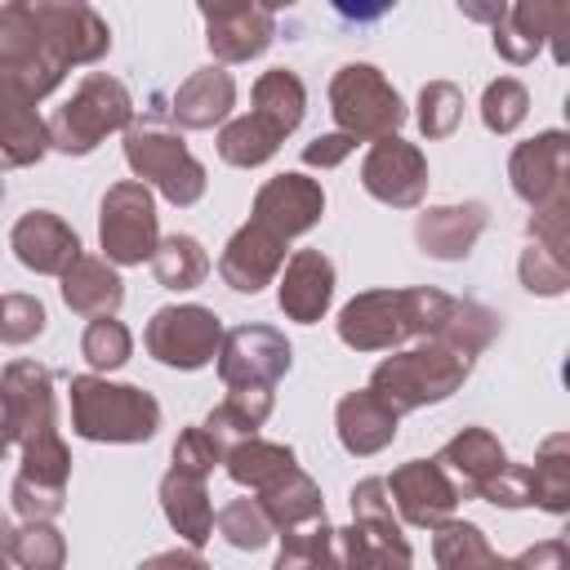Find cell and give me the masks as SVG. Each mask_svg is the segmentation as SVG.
I'll use <instances>...</instances> for the list:
<instances>
[{
  "instance_id": "48",
  "label": "cell",
  "mask_w": 570,
  "mask_h": 570,
  "mask_svg": "<svg viewBox=\"0 0 570 570\" xmlns=\"http://www.w3.org/2000/svg\"><path fill=\"white\" fill-rule=\"evenodd\" d=\"M9 503L22 521H53L62 508H67V490H45V485H31L22 476H13L9 485Z\"/></svg>"
},
{
  "instance_id": "2",
  "label": "cell",
  "mask_w": 570,
  "mask_h": 570,
  "mask_svg": "<svg viewBox=\"0 0 570 570\" xmlns=\"http://www.w3.org/2000/svg\"><path fill=\"white\" fill-rule=\"evenodd\" d=\"M472 365H476V352H468L450 338H419L414 347L392 352L374 365L370 392L392 414H410V410H423V405L454 396L468 383Z\"/></svg>"
},
{
  "instance_id": "52",
  "label": "cell",
  "mask_w": 570,
  "mask_h": 570,
  "mask_svg": "<svg viewBox=\"0 0 570 570\" xmlns=\"http://www.w3.org/2000/svg\"><path fill=\"white\" fill-rule=\"evenodd\" d=\"M134 570H209V561L196 548H169V552H156V557L138 561Z\"/></svg>"
},
{
  "instance_id": "54",
  "label": "cell",
  "mask_w": 570,
  "mask_h": 570,
  "mask_svg": "<svg viewBox=\"0 0 570 570\" xmlns=\"http://www.w3.org/2000/svg\"><path fill=\"white\" fill-rule=\"evenodd\" d=\"M0 570H9V552H0Z\"/></svg>"
},
{
  "instance_id": "49",
  "label": "cell",
  "mask_w": 570,
  "mask_h": 570,
  "mask_svg": "<svg viewBox=\"0 0 570 570\" xmlns=\"http://www.w3.org/2000/svg\"><path fill=\"white\" fill-rule=\"evenodd\" d=\"M566 223H570V196H561V200L534 209L530 223H525V232H530L534 245H543V249H552V254L566 258Z\"/></svg>"
},
{
  "instance_id": "15",
  "label": "cell",
  "mask_w": 570,
  "mask_h": 570,
  "mask_svg": "<svg viewBox=\"0 0 570 570\" xmlns=\"http://www.w3.org/2000/svg\"><path fill=\"white\" fill-rule=\"evenodd\" d=\"M387 485V499L396 503L401 521L414 525V530H436L454 517L459 508V485L454 476L436 463V459H410L401 468H392V476H383Z\"/></svg>"
},
{
  "instance_id": "29",
  "label": "cell",
  "mask_w": 570,
  "mask_h": 570,
  "mask_svg": "<svg viewBox=\"0 0 570 570\" xmlns=\"http://www.w3.org/2000/svg\"><path fill=\"white\" fill-rule=\"evenodd\" d=\"M258 508L267 512L272 530L276 534H289V530H303L312 521L325 517V499H321V485L303 472V468H289L285 476H276L272 485H263L258 494Z\"/></svg>"
},
{
  "instance_id": "42",
  "label": "cell",
  "mask_w": 570,
  "mask_h": 570,
  "mask_svg": "<svg viewBox=\"0 0 570 570\" xmlns=\"http://www.w3.org/2000/svg\"><path fill=\"white\" fill-rule=\"evenodd\" d=\"M18 476L31 481V485H45V490H67V481H71V450H67V441L58 432H49V436L22 445Z\"/></svg>"
},
{
  "instance_id": "33",
  "label": "cell",
  "mask_w": 570,
  "mask_h": 570,
  "mask_svg": "<svg viewBox=\"0 0 570 570\" xmlns=\"http://www.w3.org/2000/svg\"><path fill=\"white\" fill-rule=\"evenodd\" d=\"M289 468H298V454L285 441H263V436H245L236 445L223 450V472L236 485H249L254 494L263 485H272L276 476H285Z\"/></svg>"
},
{
  "instance_id": "51",
  "label": "cell",
  "mask_w": 570,
  "mask_h": 570,
  "mask_svg": "<svg viewBox=\"0 0 570 570\" xmlns=\"http://www.w3.org/2000/svg\"><path fill=\"white\" fill-rule=\"evenodd\" d=\"M512 561H517V570H570V548H566V539H539Z\"/></svg>"
},
{
  "instance_id": "20",
  "label": "cell",
  "mask_w": 570,
  "mask_h": 570,
  "mask_svg": "<svg viewBox=\"0 0 570 570\" xmlns=\"http://www.w3.org/2000/svg\"><path fill=\"white\" fill-rule=\"evenodd\" d=\"M285 245H289V240H281L276 232H267L263 223L249 218L245 227L232 232V240H227L223 254H218V276H223V285L236 289V294H258L263 285H272V281L281 276V267H285Z\"/></svg>"
},
{
  "instance_id": "31",
  "label": "cell",
  "mask_w": 570,
  "mask_h": 570,
  "mask_svg": "<svg viewBox=\"0 0 570 570\" xmlns=\"http://www.w3.org/2000/svg\"><path fill=\"white\" fill-rule=\"evenodd\" d=\"M249 98H254V111H249V116H258V120H263L272 134L289 138V134L303 125V111H307V89H303L298 71H289V67H267V71L254 80Z\"/></svg>"
},
{
  "instance_id": "28",
  "label": "cell",
  "mask_w": 570,
  "mask_h": 570,
  "mask_svg": "<svg viewBox=\"0 0 570 570\" xmlns=\"http://www.w3.org/2000/svg\"><path fill=\"white\" fill-rule=\"evenodd\" d=\"M436 463L459 476L454 485H459V494L468 499V494H476V490L508 463V454H503V445H499V436H494L490 428H463L459 436H450V441L441 445Z\"/></svg>"
},
{
  "instance_id": "47",
  "label": "cell",
  "mask_w": 570,
  "mask_h": 570,
  "mask_svg": "<svg viewBox=\"0 0 570 570\" xmlns=\"http://www.w3.org/2000/svg\"><path fill=\"white\" fill-rule=\"evenodd\" d=\"M472 499H485L494 508H530V463H503Z\"/></svg>"
},
{
  "instance_id": "44",
  "label": "cell",
  "mask_w": 570,
  "mask_h": 570,
  "mask_svg": "<svg viewBox=\"0 0 570 570\" xmlns=\"http://www.w3.org/2000/svg\"><path fill=\"white\" fill-rule=\"evenodd\" d=\"M517 276H521V285L530 294L557 298V294L570 289V258H561V254H552V249H543V245L530 240L521 249V258H517Z\"/></svg>"
},
{
  "instance_id": "55",
  "label": "cell",
  "mask_w": 570,
  "mask_h": 570,
  "mask_svg": "<svg viewBox=\"0 0 570 570\" xmlns=\"http://www.w3.org/2000/svg\"><path fill=\"white\" fill-rule=\"evenodd\" d=\"M0 200H4V178H0Z\"/></svg>"
},
{
  "instance_id": "36",
  "label": "cell",
  "mask_w": 570,
  "mask_h": 570,
  "mask_svg": "<svg viewBox=\"0 0 570 570\" xmlns=\"http://www.w3.org/2000/svg\"><path fill=\"white\" fill-rule=\"evenodd\" d=\"M281 134H272L258 116H236L218 129V156L236 169H254V165H267L276 151H281Z\"/></svg>"
},
{
  "instance_id": "39",
  "label": "cell",
  "mask_w": 570,
  "mask_h": 570,
  "mask_svg": "<svg viewBox=\"0 0 570 570\" xmlns=\"http://www.w3.org/2000/svg\"><path fill=\"white\" fill-rule=\"evenodd\" d=\"M214 525H218V534L232 543V548H240V552H258V548H267L272 543V521H267V512L258 508V499H249V494H240V499H227L218 512H214Z\"/></svg>"
},
{
  "instance_id": "41",
  "label": "cell",
  "mask_w": 570,
  "mask_h": 570,
  "mask_svg": "<svg viewBox=\"0 0 570 570\" xmlns=\"http://www.w3.org/2000/svg\"><path fill=\"white\" fill-rule=\"evenodd\" d=\"M80 356H85L98 374L120 370V365L134 356V334H129V325L116 321V316H94V321L85 325V334H80Z\"/></svg>"
},
{
  "instance_id": "53",
  "label": "cell",
  "mask_w": 570,
  "mask_h": 570,
  "mask_svg": "<svg viewBox=\"0 0 570 570\" xmlns=\"http://www.w3.org/2000/svg\"><path fill=\"white\" fill-rule=\"evenodd\" d=\"M9 445H13V432H9V419H4V405H0V463H4Z\"/></svg>"
},
{
  "instance_id": "24",
  "label": "cell",
  "mask_w": 570,
  "mask_h": 570,
  "mask_svg": "<svg viewBox=\"0 0 570 570\" xmlns=\"http://www.w3.org/2000/svg\"><path fill=\"white\" fill-rule=\"evenodd\" d=\"M232 107H236V80H232V71H223V67H200V71H191V76L174 89V98H169V120H174L178 129H214V125H227Z\"/></svg>"
},
{
  "instance_id": "7",
  "label": "cell",
  "mask_w": 570,
  "mask_h": 570,
  "mask_svg": "<svg viewBox=\"0 0 570 570\" xmlns=\"http://www.w3.org/2000/svg\"><path fill=\"white\" fill-rule=\"evenodd\" d=\"M330 116L352 142H379L405 125V102L374 62H343L330 76Z\"/></svg>"
},
{
  "instance_id": "23",
  "label": "cell",
  "mask_w": 570,
  "mask_h": 570,
  "mask_svg": "<svg viewBox=\"0 0 570 570\" xmlns=\"http://www.w3.org/2000/svg\"><path fill=\"white\" fill-rule=\"evenodd\" d=\"M396 428H401V414H392L370 387H356L347 392L338 405H334V432H338V445L356 459H370L379 450H387L396 441Z\"/></svg>"
},
{
  "instance_id": "19",
  "label": "cell",
  "mask_w": 570,
  "mask_h": 570,
  "mask_svg": "<svg viewBox=\"0 0 570 570\" xmlns=\"http://www.w3.org/2000/svg\"><path fill=\"white\" fill-rule=\"evenodd\" d=\"M9 249H13V258L27 272H36V276H62L80 258V236H76V227L62 214H53V209H27L13 223V232H9Z\"/></svg>"
},
{
  "instance_id": "12",
  "label": "cell",
  "mask_w": 570,
  "mask_h": 570,
  "mask_svg": "<svg viewBox=\"0 0 570 570\" xmlns=\"http://www.w3.org/2000/svg\"><path fill=\"white\" fill-rule=\"evenodd\" d=\"M361 187L392 209H419L428 196V156L419 142H405L401 134H387L370 142L361 160Z\"/></svg>"
},
{
  "instance_id": "10",
  "label": "cell",
  "mask_w": 570,
  "mask_h": 570,
  "mask_svg": "<svg viewBox=\"0 0 570 570\" xmlns=\"http://www.w3.org/2000/svg\"><path fill=\"white\" fill-rule=\"evenodd\" d=\"M142 347L169 370H205L209 361H218L223 321L214 316V307L169 303V307L151 312V321L142 330Z\"/></svg>"
},
{
  "instance_id": "40",
  "label": "cell",
  "mask_w": 570,
  "mask_h": 570,
  "mask_svg": "<svg viewBox=\"0 0 570 570\" xmlns=\"http://www.w3.org/2000/svg\"><path fill=\"white\" fill-rule=\"evenodd\" d=\"M414 120H419V134H423L428 142L450 138V134L459 129V120H463V89H459L454 80H428V85L419 89V111H414Z\"/></svg>"
},
{
  "instance_id": "8",
  "label": "cell",
  "mask_w": 570,
  "mask_h": 570,
  "mask_svg": "<svg viewBox=\"0 0 570 570\" xmlns=\"http://www.w3.org/2000/svg\"><path fill=\"white\" fill-rule=\"evenodd\" d=\"M98 245L111 267H142L160 245V214L151 187L120 178L98 200Z\"/></svg>"
},
{
  "instance_id": "9",
  "label": "cell",
  "mask_w": 570,
  "mask_h": 570,
  "mask_svg": "<svg viewBox=\"0 0 570 570\" xmlns=\"http://www.w3.org/2000/svg\"><path fill=\"white\" fill-rule=\"evenodd\" d=\"M62 76H67V67L45 45V36L31 18V4L4 0L0 4V80L9 89H18L22 98L40 102L62 85Z\"/></svg>"
},
{
  "instance_id": "46",
  "label": "cell",
  "mask_w": 570,
  "mask_h": 570,
  "mask_svg": "<svg viewBox=\"0 0 570 570\" xmlns=\"http://www.w3.org/2000/svg\"><path fill=\"white\" fill-rule=\"evenodd\" d=\"M218 463H223V445H218L200 423L178 432V441H174V463H169V468L191 472V476H209Z\"/></svg>"
},
{
  "instance_id": "5",
  "label": "cell",
  "mask_w": 570,
  "mask_h": 570,
  "mask_svg": "<svg viewBox=\"0 0 570 570\" xmlns=\"http://www.w3.org/2000/svg\"><path fill=\"white\" fill-rule=\"evenodd\" d=\"M125 165L134 169V178L142 187H156L169 205L187 209L205 196V165L187 151L183 134L160 120V116H142V120H129L125 129Z\"/></svg>"
},
{
  "instance_id": "37",
  "label": "cell",
  "mask_w": 570,
  "mask_h": 570,
  "mask_svg": "<svg viewBox=\"0 0 570 570\" xmlns=\"http://www.w3.org/2000/svg\"><path fill=\"white\" fill-rule=\"evenodd\" d=\"M9 561L18 570H62L67 539L53 521H22L9 539Z\"/></svg>"
},
{
  "instance_id": "38",
  "label": "cell",
  "mask_w": 570,
  "mask_h": 570,
  "mask_svg": "<svg viewBox=\"0 0 570 570\" xmlns=\"http://www.w3.org/2000/svg\"><path fill=\"white\" fill-rule=\"evenodd\" d=\"M334 566V525L321 517L303 530L281 534V552L272 570H330Z\"/></svg>"
},
{
  "instance_id": "14",
  "label": "cell",
  "mask_w": 570,
  "mask_h": 570,
  "mask_svg": "<svg viewBox=\"0 0 570 570\" xmlns=\"http://www.w3.org/2000/svg\"><path fill=\"white\" fill-rule=\"evenodd\" d=\"M508 183L530 209H543V205L570 196V134L543 129V134L517 142L508 156Z\"/></svg>"
},
{
  "instance_id": "30",
  "label": "cell",
  "mask_w": 570,
  "mask_h": 570,
  "mask_svg": "<svg viewBox=\"0 0 570 570\" xmlns=\"http://www.w3.org/2000/svg\"><path fill=\"white\" fill-rule=\"evenodd\" d=\"M432 561L436 570H517L512 557H499L476 521L450 517L432 530Z\"/></svg>"
},
{
  "instance_id": "18",
  "label": "cell",
  "mask_w": 570,
  "mask_h": 570,
  "mask_svg": "<svg viewBox=\"0 0 570 570\" xmlns=\"http://www.w3.org/2000/svg\"><path fill=\"white\" fill-rule=\"evenodd\" d=\"M200 18L218 62H249L276 40V9L267 4H200Z\"/></svg>"
},
{
  "instance_id": "6",
  "label": "cell",
  "mask_w": 570,
  "mask_h": 570,
  "mask_svg": "<svg viewBox=\"0 0 570 570\" xmlns=\"http://www.w3.org/2000/svg\"><path fill=\"white\" fill-rule=\"evenodd\" d=\"M129 120H134L129 89L107 71H89L71 89V98L49 116V147L62 156H89L107 134H125Z\"/></svg>"
},
{
  "instance_id": "27",
  "label": "cell",
  "mask_w": 570,
  "mask_h": 570,
  "mask_svg": "<svg viewBox=\"0 0 570 570\" xmlns=\"http://www.w3.org/2000/svg\"><path fill=\"white\" fill-rule=\"evenodd\" d=\"M62 285V303L71 307V312H80V316H116L120 312V303H125V281H120V272L107 263V258H98V254H80L62 276H58Z\"/></svg>"
},
{
  "instance_id": "16",
  "label": "cell",
  "mask_w": 570,
  "mask_h": 570,
  "mask_svg": "<svg viewBox=\"0 0 570 570\" xmlns=\"http://www.w3.org/2000/svg\"><path fill=\"white\" fill-rule=\"evenodd\" d=\"M0 405L13 432V445H31L49 432H58V414H53V374L40 361H9L0 370Z\"/></svg>"
},
{
  "instance_id": "32",
  "label": "cell",
  "mask_w": 570,
  "mask_h": 570,
  "mask_svg": "<svg viewBox=\"0 0 570 570\" xmlns=\"http://www.w3.org/2000/svg\"><path fill=\"white\" fill-rule=\"evenodd\" d=\"M276 410V392L272 387H249V392H227L209 414H205V432L227 450L245 436H258V428L272 419Z\"/></svg>"
},
{
  "instance_id": "35",
  "label": "cell",
  "mask_w": 570,
  "mask_h": 570,
  "mask_svg": "<svg viewBox=\"0 0 570 570\" xmlns=\"http://www.w3.org/2000/svg\"><path fill=\"white\" fill-rule=\"evenodd\" d=\"M151 276H156V285L178 289V294L183 289H196L209 276V254H205V245L191 232L160 236V245L151 254Z\"/></svg>"
},
{
  "instance_id": "11",
  "label": "cell",
  "mask_w": 570,
  "mask_h": 570,
  "mask_svg": "<svg viewBox=\"0 0 570 570\" xmlns=\"http://www.w3.org/2000/svg\"><path fill=\"white\" fill-rule=\"evenodd\" d=\"M294 365V347L272 325H236L223 334L218 347V379L227 392L276 387Z\"/></svg>"
},
{
  "instance_id": "45",
  "label": "cell",
  "mask_w": 570,
  "mask_h": 570,
  "mask_svg": "<svg viewBox=\"0 0 570 570\" xmlns=\"http://www.w3.org/2000/svg\"><path fill=\"white\" fill-rule=\"evenodd\" d=\"M45 325H49V316H45V303L36 294H22V289L0 294V343L22 347V343L40 338Z\"/></svg>"
},
{
  "instance_id": "22",
  "label": "cell",
  "mask_w": 570,
  "mask_h": 570,
  "mask_svg": "<svg viewBox=\"0 0 570 570\" xmlns=\"http://www.w3.org/2000/svg\"><path fill=\"white\" fill-rule=\"evenodd\" d=\"M276 303L289 321L316 325L334 303V263L321 249H294L276 276Z\"/></svg>"
},
{
  "instance_id": "25",
  "label": "cell",
  "mask_w": 570,
  "mask_h": 570,
  "mask_svg": "<svg viewBox=\"0 0 570 570\" xmlns=\"http://www.w3.org/2000/svg\"><path fill=\"white\" fill-rule=\"evenodd\" d=\"M45 151H49V120L36 111L31 98H22L0 80V174L36 165L45 160Z\"/></svg>"
},
{
  "instance_id": "1",
  "label": "cell",
  "mask_w": 570,
  "mask_h": 570,
  "mask_svg": "<svg viewBox=\"0 0 570 570\" xmlns=\"http://www.w3.org/2000/svg\"><path fill=\"white\" fill-rule=\"evenodd\" d=\"M503 321L485 303L454 298L428 285L410 289H365L338 312V338L352 352H396L405 338H450L468 352H485Z\"/></svg>"
},
{
  "instance_id": "34",
  "label": "cell",
  "mask_w": 570,
  "mask_h": 570,
  "mask_svg": "<svg viewBox=\"0 0 570 570\" xmlns=\"http://www.w3.org/2000/svg\"><path fill=\"white\" fill-rule=\"evenodd\" d=\"M530 503L566 517L570 512V436L552 432L543 436V445L534 450V468H530Z\"/></svg>"
},
{
  "instance_id": "17",
  "label": "cell",
  "mask_w": 570,
  "mask_h": 570,
  "mask_svg": "<svg viewBox=\"0 0 570 570\" xmlns=\"http://www.w3.org/2000/svg\"><path fill=\"white\" fill-rule=\"evenodd\" d=\"M325 214V187L298 169H285L276 178H267L258 191H254V209L249 218L263 223L267 232H276L281 240H294L303 232H312Z\"/></svg>"
},
{
  "instance_id": "50",
  "label": "cell",
  "mask_w": 570,
  "mask_h": 570,
  "mask_svg": "<svg viewBox=\"0 0 570 570\" xmlns=\"http://www.w3.org/2000/svg\"><path fill=\"white\" fill-rule=\"evenodd\" d=\"M352 151H356V142L334 129V134H321V138H312V142L303 147V165H312V169H334V165H343Z\"/></svg>"
},
{
  "instance_id": "3",
  "label": "cell",
  "mask_w": 570,
  "mask_h": 570,
  "mask_svg": "<svg viewBox=\"0 0 570 570\" xmlns=\"http://www.w3.org/2000/svg\"><path fill=\"white\" fill-rule=\"evenodd\" d=\"M71 432L98 445H142L160 428V401L134 383H111L102 374H76L71 387Z\"/></svg>"
},
{
  "instance_id": "13",
  "label": "cell",
  "mask_w": 570,
  "mask_h": 570,
  "mask_svg": "<svg viewBox=\"0 0 570 570\" xmlns=\"http://www.w3.org/2000/svg\"><path fill=\"white\" fill-rule=\"evenodd\" d=\"M31 18L45 36V45L53 49V58L71 71V67H89L98 58H107L111 49V27L102 22L98 9L80 4V0H36Z\"/></svg>"
},
{
  "instance_id": "43",
  "label": "cell",
  "mask_w": 570,
  "mask_h": 570,
  "mask_svg": "<svg viewBox=\"0 0 570 570\" xmlns=\"http://www.w3.org/2000/svg\"><path fill=\"white\" fill-rule=\"evenodd\" d=\"M530 116V89L517 76H499L481 94V125L490 134H512Z\"/></svg>"
},
{
  "instance_id": "4",
  "label": "cell",
  "mask_w": 570,
  "mask_h": 570,
  "mask_svg": "<svg viewBox=\"0 0 570 570\" xmlns=\"http://www.w3.org/2000/svg\"><path fill=\"white\" fill-rule=\"evenodd\" d=\"M352 525H334V566L330 570H414L410 539L392 512L383 476H365L347 494Z\"/></svg>"
},
{
  "instance_id": "26",
  "label": "cell",
  "mask_w": 570,
  "mask_h": 570,
  "mask_svg": "<svg viewBox=\"0 0 570 570\" xmlns=\"http://www.w3.org/2000/svg\"><path fill=\"white\" fill-rule=\"evenodd\" d=\"M160 512H165V521L174 525V534L187 548L200 552L214 539V503H209L205 476H191V472L169 468L160 476Z\"/></svg>"
},
{
  "instance_id": "21",
  "label": "cell",
  "mask_w": 570,
  "mask_h": 570,
  "mask_svg": "<svg viewBox=\"0 0 570 570\" xmlns=\"http://www.w3.org/2000/svg\"><path fill=\"white\" fill-rule=\"evenodd\" d=\"M490 223L485 200H459V205H432L414 218V245L436 263H459L472 254Z\"/></svg>"
}]
</instances>
